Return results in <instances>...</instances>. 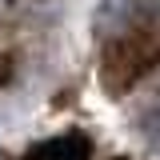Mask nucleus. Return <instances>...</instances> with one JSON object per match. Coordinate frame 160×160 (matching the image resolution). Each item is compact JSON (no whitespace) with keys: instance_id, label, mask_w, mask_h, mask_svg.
Here are the masks:
<instances>
[{"instance_id":"1","label":"nucleus","mask_w":160,"mask_h":160,"mask_svg":"<svg viewBox=\"0 0 160 160\" xmlns=\"http://www.w3.org/2000/svg\"><path fill=\"white\" fill-rule=\"evenodd\" d=\"M88 156H92V144L84 132H60L24 152V160H88Z\"/></svg>"},{"instance_id":"2","label":"nucleus","mask_w":160,"mask_h":160,"mask_svg":"<svg viewBox=\"0 0 160 160\" xmlns=\"http://www.w3.org/2000/svg\"><path fill=\"white\" fill-rule=\"evenodd\" d=\"M144 132H148V140H152V144H160V104L144 116Z\"/></svg>"}]
</instances>
